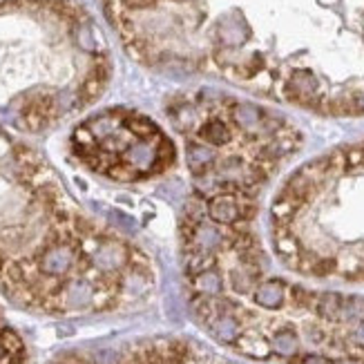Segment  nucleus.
<instances>
[{"label": "nucleus", "instance_id": "f257e3e1", "mask_svg": "<svg viewBox=\"0 0 364 364\" xmlns=\"http://www.w3.org/2000/svg\"><path fill=\"white\" fill-rule=\"evenodd\" d=\"M74 259H76V252H74L72 244H52L49 248H45L43 255H40L38 266L45 275L60 277L72 268Z\"/></svg>", "mask_w": 364, "mask_h": 364}, {"label": "nucleus", "instance_id": "f03ea898", "mask_svg": "<svg viewBox=\"0 0 364 364\" xmlns=\"http://www.w3.org/2000/svg\"><path fill=\"white\" fill-rule=\"evenodd\" d=\"M208 217L215 221V224L221 226H230V224H237L241 219V212H239V201L226 195V192H219L210 201H208Z\"/></svg>", "mask_w": 364, "mask_h": 364}, {"label": "nucleus", "instance_id": "7ed1b4c3", "mask_svg": "<svg viewBox=\"0 0 364 364\" xmlns=\"http://www.w3.org/2000/svg\"><path fill=\"white\" fill-rule=\"evenodd\" d=\"M186 153H188V168H190V173H195V177L208 175L210 170L217 166V155L212 153V148L206 144L190 141Z\"/></svg>", "mask_w": 364, "mask_h": 364}, {"label": "nucleus", "instance_id": "20e7f679", "mask_svg": "<svg viewBox=\"0 0 364 364\" xmlns=\"http://www.w3.org/2000/svg\"><path fill=\"white\" fill-rule=\"evenodd\" d=\"M224 246V235L217 226L208 224V221H201L195 226L190 235V248L192 250H204V252H215L217 248Z\"/></svg>", "mask_w": 364, "mask_h": 364}, {"label": "nucleus", "instance_id": "39448f33", "mask_svg": "<svg viewBox=\"0 0 364 364\" xmlns=\"http://www.w3.org/2000/svg\"><path fill=\"white\" fill-rule=\"evenodd\" d=\"M197 135L201 139V144H206L210 148H221L230 141V128L221 119H206L199 125Z\"/></svg>", "mask_w": 364, "mask_h": 364}, {"label": "nucleus", "instance_id": "423d86ee", "mask_svg": "<svg viewBox=\"0 0 364 364\" xmlns=\"http://www.w3.org/2000/svg\"><path fill=\"white\" fill-rule=\"evenodd\" d=\"M63 304L69 309H83L94 300V286L85 279H72L63 288Z\"/></svg>", "mask_w": 364, "mask_h": 364}, {"label": "nucleus", "instance_id": "0eeeda50", "mask_svg": "<svg viewBox=\"0 0 364 364\" xmlns=\"http://www.w3.org/2000/svg\"><path fill=\"white\" fill-rule=\"evenodd\" d=\"M255 302L264 309H279L284 304V284L281 281H264L255 288Z\"/></svg>", "mask_w": 364, "mask_h": 364}, {"label": "nucleus", "instance_id": "6e6552de", "mask_svg": "<svg viewBox=\"0 0 364 364\" xmlns=\"http://www.w3.org/2000/svg\"><path fill=\"white\" fill-rule=\"evenodd\" d=\"M302 204H304V201H300V199H295V197L286 195V192H281V195L275 199V204H272V208H270L272 219H275L279 226L288 224V221L297 215V210H300Z\"/></svg>", "mask_w": 364, "mask_h": 364}, {"label": "nucleus", "instance_id": "1a4fd4ad", "mask_svg": "<svg viewBox=\"0 0 364 364\" xmlns=\"http://www.w3.org/2000/svg\"><path fill=\"white\" fill-rule=\"evenodd\" d=\"M210 331L219 342H235L239 338V324L232 315H219L210 322Z\"/></svg>", "mask_w": 364, "mask_h": 364}, {"label": "nucleus", "instance_id": "9d476101", "mask_svg": "<svg viewBox=\"0 0 364 364\" xmlns=\"http://www.w3.org/2000/svg\"><path fill=\"white\" fill-rule=\"evenodd\" d=\"M195 286L197 291L201 293V295H217V293H221V286H224V281H221V275L217 270H206L201 272V275L195 277Z\"/></svg>", "mask_w": 364, "mask_h": 364}, {"label": "nucleus", "instance_id": "9b49d317", "mask_svg": "<svg viewBox=\"0 0 364 364\" xmlns=\"http://www.w3.org/2000/svg\"><path fill=\"white\" fill-rule=\"evenodd\" d=\"M342 295L338 293H324L320 300H318V313L324 320H338L340 318V311H342Z\"/></svg>", "mask_w": 364, "mask_h": 364}, {"label": "nucleus", "instance_id": "f8f14e48", "mask_svg": "<svg viewBox=\"0 0 364 364\" xmlns=\"http://www.w3.org/2000/svg\"><path fill=\"white\" fill-rule=\"evenodd\" d=\"M272 351H277L279 356H295L297 353V336L293 331H279L272 338Z\"/></svg>", "mask_w": 364, "mask_h": 364}, {"label": "nucleus", "instance_id": "ddd939ff", "mask_svg": "<svg viewBox=\"0 0 364 364\" xmlns=\"http://www.w3.org/2000/svg\"><path fill=\"white\" fill-rule=\"evenodd\" d=\"M340 318L345 322H364V297L353 295L342 302Z\"/></svg>", "mask_w": 364, "mask_h": 364}, {"label": "nucleus", "instance_id": "4468645a", "mask_svg": "<svg viewBox=\"0 0 364 364\" xmlns=\"http://www.w3.org/2000/svg\"><path fill=\"white\" fill-rule=\"evenodd\" d=\"M275 248H277V252H279V255L284 257V259H295V257L300 255V246H297V241L288 235V230H286V228H279L277 239H275Z\"/></svg>", "mask_w": 364, "mask_h": 364}, {"label": "nucleus", "instance_id": "2eb2a0df", "mask_svg": "<svg viewBox=\"0 0 364 364\" xmlns=\"http://www.w3.org/2000/svg\"><path fill=\"white\" fill-rule=\"evenodd\" d=\"M212 268V252H204V250H190L188 257V272L190 275H201Z\"/></svg>", "mask_w": 364, "mask_h": 364}, {"label": "nucleus", "instance_id": "dca6fc26", "mask_svg": "<svg viewBox=\"0 0 364 364\" xmlns=\"http://www.w3.org/2000/svg\"><path fill=\"white\" fill-rule=\"evenodd\" d=\"M239 349L252 358H266L268 356V345L259 338H244L239 342Z\"/></svg>", "mask_w": 364, "mask_h": 364}, {"label": "nucleus", "instance_id": "f3484780", "mask_svg": "<svg viewBox=\"0 0 364 364\" xmlns=\"http://www.w3.org/2000/svg\"><path fill=\"white\" fill-rule=\"evenodd\" d=\"M252 272L246 268H237L230 272V286L235 288L237 293H248L252 288Z\"/></svg>", "mask_w": 364, "mask_h": 364}, {"label": "nucleus", "instance_id": "a211bd4d", "mask_svg": "<svg viewBox=\"0 0 364 364\" xmlns=\"http://www.w3.org/2000/svg\"><path fill=\"white\" fill-rule=\"evenodd\" d=\"M336 268V259H320L313 261V272L315 275H329V272Z\"/></svg>", "mask_w": 364, "mask_h": 364}, {"label": "nucleus", "instance_id": "6ab92c4d", "mask_svg": "<svg viewBox=\"0 0 364 364\" xmlns=\"http://www.w3.org/2000/svg\"><path fill=\"white\" fill-rule=\"evenodd\" d=\"M293 300H295L300 306H306L309 304V293L304 288L295 286V288H293Z\"/></svg>", "mask_w": 364, "mask_h": 364}, {"label": "nucleus", "instance_id": "aec40b11", "mask_svg": "<svg viewBox=\"0 0 364 364\" xmlns=\"http://www.w3.org/2000/svg\"><path fill=\"white\" fill-rule=\"evenodd\" d=\"M353 340H356L360 347H364V322H360L358 329L353 331Z\"/></svg>", "mask_w": 364, "mask_h": 364}, {"label": "nucleus", "instance_id": "412c9836", "mask_svg": "<svg viewBox=\"0 0 364 364\" xmlns=\"http://www.w3.org/2000/svg\"><path fill=\"white\" fill-rule=\"evenodd\" d=\"M302 364H331V362L322 356H306L304 360H302Z\"/></svg>", "mask_w": 364, "mask_h": 364}, {"label": "nucleus", "instance_id": "4be33fe9", "mask_svg": "<svg viewBox=\"0 0 364 364\" xmlns=\"http://www.w3.org/2000/svg\"><path fill=\"white\" fill-rule=\"evenodd\" d=\"M338 364H360V362H356V360H342V362H338Z\"/></svg>", "mask_w": 364, "mask_h": 364}]
</instances>
